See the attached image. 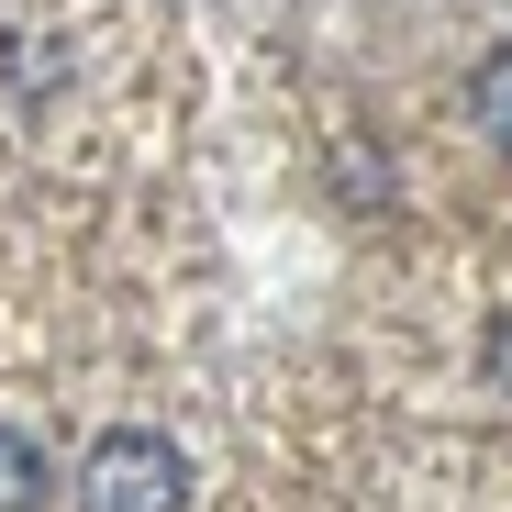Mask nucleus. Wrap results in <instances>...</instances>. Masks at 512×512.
I'll return each mask as SVG.
<instances>
[{
	"label": "nucleus",
	"instance_id": "obj_1",
	"mask_svg": "<svg viewBox=\"0 0 512 512\" xmlns=\"http://www.w3.org/2000/svg\"><path fill=\"white\" fill-rule=\"evenodd\" d=\"M78 490H90V512H179L190 501V457L167 435H101Z\"/></svg>",
	"mask_w": 512,
	"mask_h": 512
},
{
	"label": "nucleus",
	"instance_id": "obj_2",
	"mask_svg": "<svg viewBox=\"0 0 512 512\" xmlns=\"http://www.w3.org/2000/svg\"><path fill=\"white\" fill-rule=\"evenodd\" d=\"M468 112H479V134H501V145H512V45L468 78Z\"/></svg>",
	"mask_w": 512,
	"mask_h": 512
},
{
	"label": "nucleus",
	"instance_id": "obj_3",
	"mask_svg": "<svg viewBox=\"0 0 512 512\" xmlns=\"http://www.w3.org/2000/svg\"><path fill=\"white\" fill-rule=\"evenodd\" d=\"M34 490H45V457L0 423V512H34Z\"/></svg>",
	"mask_w": 512,
	"mask_h": 512
}]
</instances>
